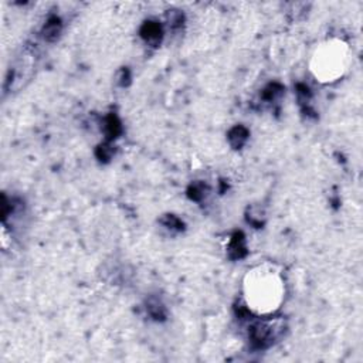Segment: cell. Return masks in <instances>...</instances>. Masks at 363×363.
<instances>
[{
  "instance_id": "cell-1",
  "label": "cell",
  "mask_w": 363,
  "mask_h": 363,
  "mask_svg": "<svg viewBox=\"0 0 363 363\" xmlns=\"http://www.w3.org/2000/svg\"><path fill=\"white\" fill-rule=\"evenodd\" d=\"M285 279L281 269L264 262L247 271L242 279V296L247 308L255 315L275 313L285 299Z\"/></svg>"
},
{
  "instance_id": "cell-2",
  "label": "cell",
  "mask_w": 363,
  "mask_h": 363,
  "mask_svg": "<svg viewBox=\"0 0 363 363\" xmlns=\"http://www.w3.org/2000/svg\"><path fill=\"white\" fill-rule=\"evenodd\" d=\"M350 64V48L339 38L322 41L312 52L309 68L316 81L330 84L340 79Z\"/></svg>"
}]
</instances>
